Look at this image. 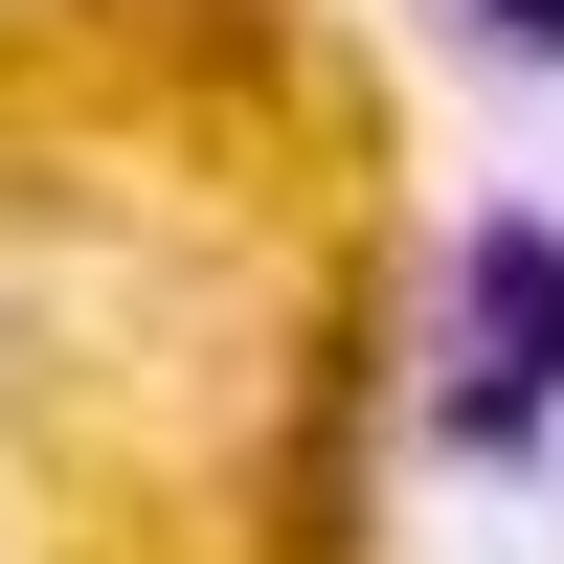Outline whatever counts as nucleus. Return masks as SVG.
I'll list each match as a JSON object with an SVG mask.
<instances>
[{"label":"nucleus","mask_w":564,"mask_h":564,"mask_svg":"<svg viewBox=\"0 0 564 564\" xmlns=\"http://www.w3.org/2000/svg\"><path fill=\"white\" fill-rule=\"evenodd\" d=\"M406 430H430V452H475V475L564 430V226H542V204H475V226L430 249V339H406Z\"/></svg>","instance_id":"obj_1"},{"label":"nucleus","mask_w":564,"mask_h":564,"mask_svg":"<svg viewBox=\"0 0 564 564\" xmlns=\"http://www.w3.org/2000/svg\"><path fill=\"white\" fill-rule=\"evenodd\" d=\"M452 23H475L497 68H542V90H564V0H452Z\"/></svg>","instance_id":"obj_2"},{"label":"nucleus","mask_w":564,"mask_h":564,"mask_svg":"<svg viewBox=\"0 0 564 564\" xmlns=\"http://www.w3.org/2000/svg\"><path fill=\"white\" fill-rule=\"evenodd\" d=\"M90 23H135V0H0V45H90Z\"/></svg>","instance_id":"obj_3"}]
</instances>
